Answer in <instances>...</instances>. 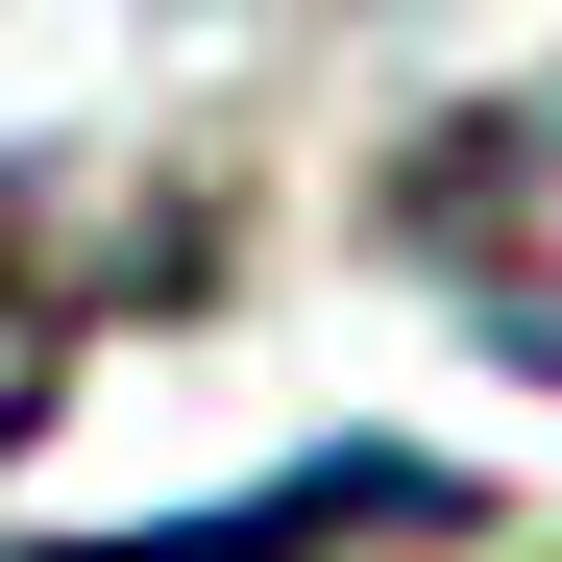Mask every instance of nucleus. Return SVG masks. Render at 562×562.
Segmentation results:
<instances>
[{
	"instance_id": "f03ea898",
	"label": "nucleus",
	"mask_w": 562,
	"mask_h": 562,
	"mask_svg": "<svg viewBox=\"0 0 562 562\" xmlns=\"http://www.w3.org/2000/svg\"><path fill=\"white\" fill-rule=\"evenodd\" d=\"M123 294H196V196L99 221V196H49V171H0V440L74 392V342H99Z\"/></svg>"
},
{
	"instance_id": "f257e3e1",
	"label": "nucleus",
	"mask_w": 562,
	"mask_h": 562,
	"mask_svg": "<svg viewBox=\"0 0 562 562\" xmlns=\"http://www.w3.org/2000/svg\"><path fill=\"white\" fill-rule=\"evenodd\" d=\"M392 269H416L464 342L562 367V74H490V99H440L392 147Z\"/></svg>"
},
{
	"instance_id": "7ed1b4c3",
	"label": "nucleus",
	"mask_w": 562,
	"mask_h": 562,
	"mask_svg": "<svg viewBox=\"0 0 562 562\" xmlns=\"http://www.w3.org/2000/svg\"><path fill=\"white\" fill-rule=\"evenodd\" d=\"M342 538H464V490H440V464H392V440H342V464H294V490H221V514L99 538V562H342Z\"/></svg>"
}]
</instances>
